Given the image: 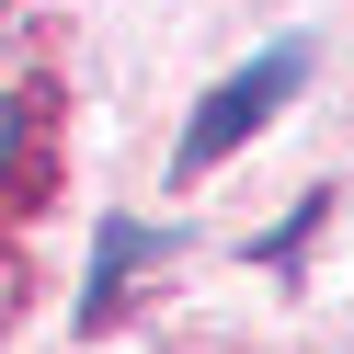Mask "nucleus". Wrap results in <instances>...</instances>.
<instances>
[{
	"instance_id": "nucleus-1",
	"label": "nucleus",
	"mask_w": 354,
	"mask_h": 354,
	"mask_svg": "<svg viewBox=\"0 0 354 354\" xmlns=\"http://www.w3.org/2000/svg\"><path fill=\"white\" fill-rule=\"evenodd\" d=\"M297 80H308V46H263L252 69H229V80L206 92V115L183 126V171H217L240 138H252V126H274V103L297 92Z\"/></svg>"
},
{
	"instance_id": "nucleus-3",
	"label": "nucleus",
	"mask_w": 354,
	"mask_h": 354,
	"mask_svg": "<svg viewBox=\"0 0 354 354\" xmlns=\"http://www.w3.org/2000/svg\"><path fill=\"white\" fill-rule=\"evenodd\" d=\"M12 149H24V126H12V103H0V171H12Z\"/></svg>"
},
{
	"instance_id": "nucleus-2",
	"label": "nucleus",
	"mask_w": 354,
	"mask_h": 354,
	"mask_svg": "<svg viewBox=\"0 0 354 354\" xmlns=\"http://www.w3.org/2000/svg\"><path fill=\"white\" fill-rule=\"evenodd\" d=\"M149 252H171V240H160V229H138V217H115V229H103V252H92V297H80V320H103Z\"/></svg>"
}]
</instances>
